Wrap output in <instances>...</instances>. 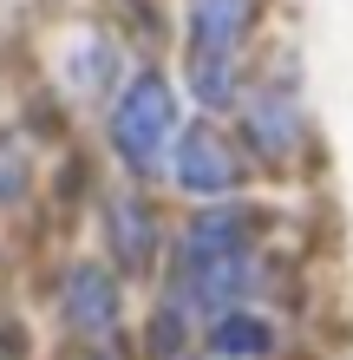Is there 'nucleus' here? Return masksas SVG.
Instances as JSON below:
<instances>
[{
    "label": "nucleus",
    "mask_w": 353,
    "mask_h": 360,
    "mask_svg": "<svg viewBox=\"0 0 353 360\" xmlns=\"http://www.w3.org/2000/svg\"><path fill=\"white\" fill-rule=\"evenodd\" d=\"M112 144H118V158L131 164L138 177H151L164 164V151L177 144V98H171V86H164L157 72H138L131 86L118 92Z\"/></svg>",
    "instance_id": "f257e3e1"
},
{
    "label": "nucleus",
    "mask_w": 353,
    "mask_h": 360,
    "mask_svg": "<svg viewBox=\"0 0 353 360\" xmlns=\"http://www.w3.org/2000/svg\"><path fill=\"white\" fill-rule=\"evenodd\" d=\"M112 236H118L124 269H144V262H151V217H144L138 197H118L112 203Z\"/></svg>",
    "instance_id": "39448f33"
},
{
    "label": "nucleus",
    "mask_w": 353,
    "mask_h": 360,
    "mask_svg": "<svg viewBox=\"0 0 353 360\" xmlns=\"http://www.w3.org/2000/svg\"><path fill=\"white\" fill-rule=\"evenodd\" d=\"M66 314H72V328H79V334H112V321H118L112 275H105V269H92V262H79V269H72V282H66Z\"/></svg>",
    "instance_id": "20e7f679"
},
{
    "label": "nucleus",
    "mask_w": 353,
    "mask_h": 360,
    "mask_svg": "<svg viewBox=\"0 0 353 360\" xmlns=\"http://www.w3.org/2000/svg\"><path fill=\"white\" fill-rule=\"evenodd\" d=\"M171 171L183 190H197V197H222V190H236V158L229 144L216 131H183L177 151H171Z\"/></svg>",
    "instance_id": "7ed1b4c3"
},
{
    "label": "nucleus",
    "mask_w": 353,
    "mask_h": 360,
    "mask_svg": "<svg viewBox=\"0 0 353 360\" xmlns=\"http://www.w3.org/2000/svg\"><path fill=\"white\" fill-rule=\"evenodd\" d=\"M262 341H268V328H248V321H222L216 328V354H236V360L262 354Z\"/></svg>",
    "instance_id": "423d86ee"
},
{
    "label": "nucleus",
    "mask_w": 353,
    "mask_h": 360,
    "mask_svg": "<svg viewBox=\"0 0 353 360\" xmlns=\"http://www.w3.org/2000/svg\"><path fill=\"white\" fill-rule=\"evenodd\" d=\"M248 33V0H190V59L197 66H236Z\"/></svg>",
    "instance_id": "f03ea898"
}]
</instances>
